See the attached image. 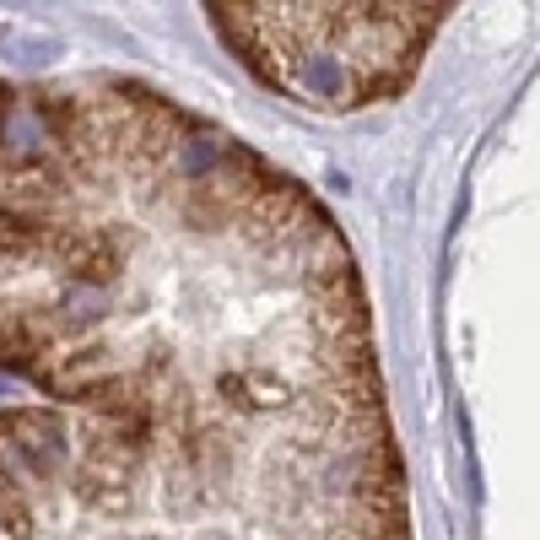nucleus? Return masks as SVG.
<instances>
[{
    "mask_svg": "<svg viewBox=\"0 0 540 540\" xmlns=\"http://www.w3.org/2000/svg\"><path fill=\"white\" fill-rule=\"evenodd\" d=\"M0 540H411L357 260L0 406Z\"/></svg>",
    "mask_w": 540,
    "mask_h": 540,
    "instance_id": "f257e3e1",
    "label": "nucleus"
},
{
    "mask_svg": "<svg viewBox=\"0 0 540 540\" xmlns=\"http://www.w3.org/2000/svg\"><path fill=\"white\" fill-rule=\"evenodd\" d=\"M454 5H303V0H211L216 38L265 87L303 108L346 114L400 97Z\"/></svg>",
    "mask_w": 540,
    "mask_h": 540,
    "instance_id": "f03ea898",
    "label": "nucleus"
}]
</instances>
